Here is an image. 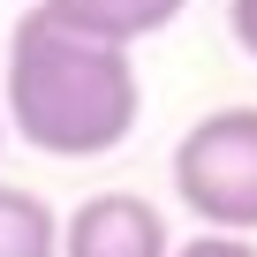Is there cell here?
Here are the masks:
<instances>
[{
    "label": "cell",
    "mask_w": 257,
    "mask_h": 257,
    "mask_svg": "<svg viewBox=\"0 0 257 257\" xmlns=\"http://www.w3.org/2000/svg\"><path fill=\"white\" fill-rule=\"evenodd\" d=\"M0 113L8 128L46 152V159H106L128 144V128L144 113V83L128 46L68 31L53 8H23L8 31V83H0Z\"/></svg>",
    "instance_id": "obj_1"
},
{
    "label": "cell",
    "mask_w": 257,
    "mask_h": 257,
    "mask_svg": "<svg viewBox=\"0 0 257 257\" xmlns=\"http://www.w3.org/2000/svg\"><path fill=\"white\" fill-rule=\"evenodd\" d=\"M174 197L204 219V234H257V106H219L182 128Z\"/></svg>",
    "instance_id": "obj_2"
},
{
    "label": "cell",
    "mask_w": 257,
    "mask_h": 257,
    "mask_svg": "<svg viewBox=\"0 0 257 257\" xmlns=\"http://www.w3.org/2000/svg\"><path fill=\"white\" fill-rule=\"evenodd\" d=\"M61 257H174V234L152 197L98 189L61 219Z\"/></svg>",
    "instance_id": "obj_3"
},
{
    "label": "cell",
    "mask_w": 257,
    "mask_h": 257,
    "mask_svg": "<svg viewBox=\"0 0 257 257\" xmlns=\"http://www.w3.org/2000/svg\"><path fill=\"white\" fill-rule=\"evenodd\" d=\"M38 8H53L68 31L83 38H106V46H137L152 31H167L189 0H38Z\"/></svg>",
    "instance_id": "obj_4"
},
{
    "label": "cell",
    "mask_w": 257,
    "mask_h": 257,
    "mask_svg": "<svg viewBox=\"0 0 257 257\" xmlns=\"http://www.w3.org/2000/svg\"><path fill=\"white\" fill-rule=\"evenodd\" d=\"M0 257H61V212L38 189L0 182Z\"/></svg>",
    "instance_id": "obj_5"
},
{
    "label": "cell",
    "mask_w": 257,
    "mask_h": 257,
    "mask_svg": "<svg viewBox=\"0 0 257 257\" xmlns=\"http://www.w3.org/2000/svg\"><path fill=\"white\" fill-rule=\"evenodd\" d=\"M174 257H257V242H249V234H197V242H182Z\"/></svg>",
    "instance_id": "obj_6"
},
{
    "label": "cell",
    "mask_w": 257,
    "mask_h": 257,
    "mask_svg": "<svg viewBox=\"0 0 257 257\" xmlns=\"http://www.w3.org/2000/svg\"><path fill=\"white\" fill-rule=\"evenodd\" d=\"M227 38L257 61V0H227Z\"/></svg>",
    "instance_id": "obj_7"
},
{
    "label": "cell",
    "mask_w": 257,
    "mask_h": 257,
    "mask_svg": "<svg viewBox=\"0 0 257 257\" xmlns=\"http://www.w3.org/2000/svg\"><path fill=\"white\" fill-rule=\"evenodd\" d=\"M0 144H8V113H0Z\"/></svg>",
    "instance_id": "obj_8"
}]
</instances>
